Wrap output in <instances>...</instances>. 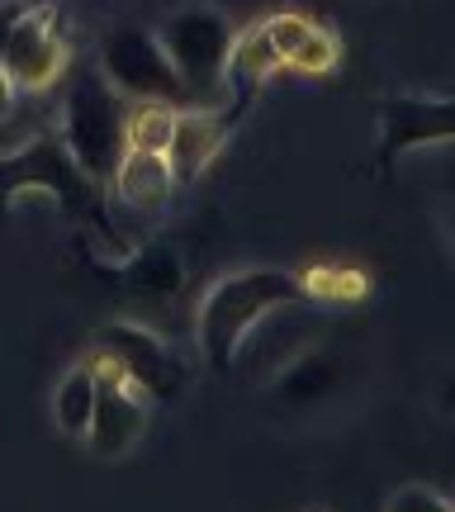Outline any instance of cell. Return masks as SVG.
<instances>
[{
    "mask_svg": "<svg viewBox=\"0 0 455 512\" xmlns=\"http://www.w3.org/2000/svg\"><path fill=\"white\" fill-rule=\"evenodd\" d=\"M294 299H304V285L299 275L290 271H237L228 280H219L214 290L204 294L200 304V347L214 366H228L233 351L242 347V337L266 318V313L285 309Z\"/></svg>",
    "mask_w": 455,
    "mask_h": 512,
    "instance_id": "6da1fadb",
    "label": "cell"
},
{
    "mask_svg": "<svg viewBox=\"0 0 455 512\" xmlns=\"http://www.w3.org/2000/svg\"><path fill=\"white\" fill-rule=\"evenodd\" d=\"M62 143L91 181H110L114 176V166L124 157V95L114 91L100 72L76 76L72 95H67Z\"/></svg>",
    "mask_w": 455,
    "mask_h": 512,
    "instance_id": "7a4b0ae2",
    "label": "cell"
},
{
    "mask_svg": "<svg viewBox=\"0 0 455 512\" xmlns=\"http://www.w3.org/2000/svg\"><path fill=\"white\" fill-rule=\"evenodd\" d=\"M162 43L166 62L181 76V91H190L200 105H219L223 100V62H228V43L233 29L214 5H190L162 24Z\"/></svg>",
    "mask_w": 455,
    "mask_h": 512,
    "instance_id": "3957f363",
    "label": "cell"
},
{
    "mask_svg": "<svg viewBox=\"0 0 455 512\" xmlns=\"http://www.w3.org/2000/svg\"><path fill=\"white\" fill-rule=\"evenodd\" d=\"M91 375H95V408H91V422H86V441H91L95 456H124L133 441L143 437L147 427V394L133 389L128 375L119 370L110 351H91Z\"/></svg>",
    "mask_w": 455,
    "mask_h": 512,
    "instance_id": "277c9868",
    "label": "cell"
},
{
    "mask_svg": "<svg viewBox=\"0 0 455 512\" xmlns=\"http://www.w3.org/2000/svg\"><path fill=\"white\" fill-rule=\"evenodd\" d=\"M100 76L133 100H181V76L166 62L162 43L143 29H119L100 48Z\"/></svg>",
    "mask_w": 455,
    "mask_h": 512,
    "instance_id": "5b68a950",
    "label": "cell"
},
{
    "mask_svg": "<svg viewBox=\"0 0 455 512\" xmlns=\"http://www.w3.org/2000/svg\"><path fill=\"white\" fill-rule=\"evenodd\" d=\"M0 67L5 76L24 86V91H43L57 72H62V38H57V10L48 0H34L24 5L19 19L5 34V48H0Z\"/></svg>",
    "mask_w": 455,
    "mask_h": 512,
    "instance_id": "8992f818",
    "label": "cell"
},
{
    "mask_svg": "<svg viewBox=\"0 0 455 512\" xmlns=\"http://www.w3.org/2000/svg\"><path fill=\"white\" fill-rule=\"evenodd\" d=\"M95 347L110 351L114 361H119V370L128 375V384L143 389L147 399H171L185 380L181 361L166 351V342L157 337V332H147V328H133V323H105V328L95 332Z\"/></svg>",
    "mask_w": 455,
    "mask_h": 512,
    "instance_id": "52a82bcc",
    "label": "cell"
},
{
    "mask_svg": "<svg viewBox=\"0 0 455 512\" xmlns=\"http://www.w3.org/2000/svg\"><path fill=\"white\" fill-rule=\"evenodd\" d=\"M53 190L67 209H91V176L76 166L67 143L38 138L19 157L0 162V190Z\"/></svg>",
    "mask_w": 455,
    "mask_h": 512,
    "instance_id": "ba28073f",
    "label": "cell"
},
{
    "mask_svg": "<svg viewBox=\"0 0 455 512\" xmlns=\"http://www.w3.org/2000/svg\"><path fill=\"white\" fill-rule=\"evenodd\" d=\"M455 128V105L446 95H384L380 100V143L384 162L413 147L446 143Z\"/></svg>",
    "mask_w": 455,
    "mask_h": 512,
    "instance_id": "9c48e42d",
    "label": "cell"
},
{
    "mask_svg": "<svg viewBox=\"0 0 455 512\" xmlns=\"http://www.w3.org/2000/svg\"><path fill=\"white\" fill-rule=\"evenodd\" d=\"M228 119L214 105H195V110H176L171 138H166V166L176 185H195L209 171V162L219 157V147L228 143Z\"/></svg>",
    "mask_w": 455,
    "mask_h": 512,
    "instance_id": "30bf717a",
    "label": "cell"
},
{
    "mask_svg": "<svg viewBox=\"0 0 455 512\" xmlns=\"http://www.w3.org/2000/svg\"><path fill=\"white\" fill-rule=\"evenodd\" d=\"M171 166H166L162 152H143V147H124V157L114 166V195L124 209L143 214V219H157L166 204H171Z\"/></svg>",
    "mask_w": 455,
    "mask_h": 512,
    "instance_id": "8fae6325",
    "label": "cell"
},
{
    "mask_svg": "<svg viewBox=\"0 0 455 512\" xmlns=\"http://www.w3.org/2000/svg\"><path fill=\"white\" fill-rule=\"evenodd\" d=\"M275 67H280V57H275L271 38H266V24L242 29V34H233V43H228V62H223V95H233L237 110H247V105H252V95L271 81Z\"/></svg>",
    "mask_w": 455,
    "mask_h": 512,
    "instance_id": "7c38bea8",
    "label": "cell"
},
{
    "mask_svg": "<svg viewBox=\"0 0 455 512\" xmlns=\"http://www.w3.org/2000/svg\"><path fill=\"white\" fill-rule=\"evenodd\" d=\"M91 408H95V375L91 366H76L62 375L53 394V418L67 437H86V422H91Z\"/></svg>",
    "mask_w": 455,
    "mask_h": 512,
    "instance_id": "4fadbf2b",
    "label": "cell"
},
{
    "mask_svg": "<svg viewBox=\"0 0 455 512\" xmlns=\"http://www.w3.org/2000/svg\"><path fill=\"white\" fill-rule=\"evenodd\" d=\"M171 124H176V105H171V100H138V105L124 114V147L166 152Z\"/></svg>",
    "mask_w": 455,
    "mask_h": 512,
    "instance_id": "5bb4252c",
    "label": "cell"
},
{
    "mask_svg": "<svg viewBox=\"0 0 455 512\" xmlns=\"http://www.w3.org/2000/svg\"><path fill=\"white\" fill-rule=\"evenodd\" d=\"M299 285H304V299H361L370 290V280L365 271H351V266H328V261H318L309 271L299 275Z\"/></svg>",
    "mask_w": 455,
    "mask_h": 512,
    "instance_id": "9a60e30c",
    "label": "cell"
},
{
    "mask_svg": "<svg viewBox=\"0 0 455 512\" xmlns=\"http://www.w3.org/2000/svg\"><path fill=\"white\" fill-rule=\"evenodd\" d=\"M337 62H342V43H337V34L323 29V24H313L309 38L294 48L285 67H294V72H304V76H328Z\"/></svg>",
    "mask_w": 455,
    "mask_h": 512,
    "instance_id": "2e32d148",
    "label": "cell"
},
{
    "mask_svg": "<svg viewBox=\"0 0 455 512\" xmlns=\"http://www.w3.org/2000/svg\"><path fill=\"white\" fill-rule=\"evenodd\" d=\"M128 280L138 290H152V294H171L181 285V266L171 252H152V256H138V266L128 271Z\"/></svg>",
    "mask_w": 455,
    "mask_h": 512,
    "instance_id": "e0dca14e",
    "label": "cell"
},
{
    "mask_svg": "<svg viewBox=\"0 0 455 512\" xmlns=\"http://www.w3.org/2000/svg\"><path fill=\"white\" fill-rule=\"evenodd\" d=\"M309 29H313V19H304V15H275V19H266V38H271L280 67H285L294 48L309 38Z\"/></svg>",
    "mask_w": 455,
    "mask_h": 512,
    "instance_id": "ac0fdd59",
    "label": "cell"
},
{
    "mask_svg": "<svg viewBox=\"0 0 455 512\" xmlns=\"http://www.w3.org/2000/svg\"><path fill=\"white\" fill-rule=\"evenodd\" d=\"M389 512H451V498L446 494H432L427 484H408V489H399V494L384 503Z\"/></svg>",
    "mask_w": 455,
    "mask_h": 512,
    "instance_id": "d6986e66",
    "label": "cell"
},
{
    "mask_svg": "<svg viewBox=\"0 0 455 512\" xmlns=\"http://www.w3.org/2000/svg\"><path fill=\"white\" fill-rule=\"evenodd\" d=\"M10 105H15V81L5 76V67H0V119L10 114Z\"/></svg>",
    "mask_w": 455,
    "mask_h": 512,
    "instance_id": "ffe728a7",
    "label": "cell"
}]
</instances>
